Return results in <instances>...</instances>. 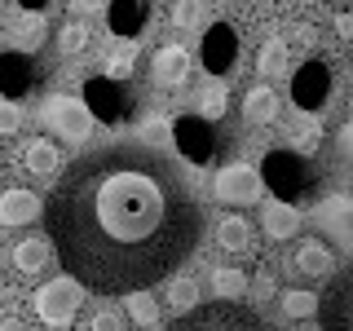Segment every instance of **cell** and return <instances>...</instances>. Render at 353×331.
<instances>
[{"instance_id":"obj_1","label":"cell","mask_w":353,"mask_h":331,"mask_svg":"<svg viewBox=\"0 0 353 331\" xmlns=\"http://www.w3.org/2000/svg\"><path fill=\"white\" fill-rule=\"evenodd\" d=\"M49 243L84 292L154 287L199 248V203L150 146H106L75 159L44 203Z\"/></svg>"},{"instance_id":"obj_2","label":"cell","mask_w":353,"mask_h":331,"mask_svg":"<svg viewBox=\"0 0 353 331\" xmlns=\"http://www.w3.org/2000/svg\"><path fill=\"white\" fill-rule=\"evenodd\" d=\"M172 331H270L265 318L248 305H234V301H212V305H194L176 318Z\"/></svg>"},{"instance_id":"obj_3","label":"cell","mask_w":353,"mask_h":331,"mask_svg":"<svg viewBox=\"0 0 353 331\" xmlns=\"http://www.w3.org/2000/svg\"><path fill=\"white\" fill-rule=\"evenodd\" d=\"M261 185L274 199L296 203V199H305L309 190H314V172H309V163L296 150H270L265 163H261Z\"/></svg>"},{"instance_id":"obj_4","label":"cell","mask_w":353,"mask_h":331,"mask_svg":"<svg viewBox=\"0 0 353 331\" xmlns=\"http://www.w3.org/2000/svg\"><path fill=\"white\" fill-rule=\"evenodd\" d=\"M84 305V287L71 279V274H62V279H49L36 292V318L49 327H66L75 314H80Z\"/></svg>"},{"instance_id":"obj_5","label":"cell","mask_w":353,"mask_h":331,"mask_svg":"<svg viewBox=\"0 0 353 331\" xmlns=\"http://www.w3.org/2000/svg\"><path fill=\"white\" fill-rule=\"evenodd\" d=\"M168 137H172L176 154L190 159V163H212V154L221 146V132H216V124L208 115H181L168 128Z\"/></svg>"},{"instance_id":"obj_6","label":"cell","mask_w":353,"mask_h":331,"mask_svg":"<svg viewBox=\"0 0 353 331\" xmlns=\"http://www.w3.org/2000/svg\"><path fill=\"white\" fill-rule=\"evenodd\" d=\"M84 106L93 119H102V124H124L128 119V93L119 88V80H110V75H93V80H84Z\"/></svg>"},{"instance_id":"obj_7","label":"cell","mask_w":353,"mask_h":331,"mask_svg":"<svg viewBox=\"0 0 353 331\" xmlns=\"http://www.w3.org/2000/svg\"><path fill=\"white\" fill-rule=\"evenodd\" d=\"M199 62H203L208 75H230L239 62V31L230 22H212L199 40Z\"/></svg>"},{"instance_id":"obj_8","label":"cell","mask_w":353,"mask_h":331,"mask_svg":"<svg viewBox=\"0 0 353 331\" xmlns=\"http://www.w3.org/2000/svg\"><path fill=\"white\" fill-rule=\"evenodd\" d=\"M40 119L49 124L53 132H58L62 141H84L88 137V128H93V115H88V106L84 102H75V97H49L40 110Z\"/></svg>"},{"instance_id":"obj_9","label":"cell","mask_w":353,"mask_h":331,"mask_svg":"<svg viewBox=\"0 0 353 331\" xmlns=\"http://www.w3.org/2000/svg\"><path fill=\"white\" fill-rule=\"evenodd\" d=\"M261 190H265V185H261V172L248 168V163H225V168L216 172V181H212V194L221 199V203H230V208L256 203Z\"/></svg>"},{"instance_id":"obj_10","label":"cell","mask_w":353,"mask_h":331,"mask_svg":"<svg viewBox=\"0 0 353 331\" xmlns=\"http://www.w3.org/2000/svg\"><path fill=\"white\" fill-rule=\"evenodd\" d=\"M331 97V66L327 62H305L292 75V106L296 110H323Z\"/></svg>"},{"instance_id":"obj_11","label":"cell","mask_w":353,"mask_h":331,"mask_svg":"<svg viewBox=\"0 0 353 331\" xmlns=\"http://www.w3.org/2000/svg\"><path fill=\"white\" fill-rule=\"evenodd\" d=\"M40 80V62L31 53H0V97H27Z\"/></svg>"},{"instance_id":"obj_12","label":"cell","mask_w":353,"mask_h":331,"mask_svg":"<svg viewBox=\"0 0 353 331\" xmlns=\"http://www.w3.org/2000/svg\"><path fill=\"white\" fill-rule=\"evenodd\" d=\"M150 80L159 88H181L185 80H190V53H185L181 44H163V49H154Z\"/></svg>"},{"instance_id":"obj_13","label":"cell","mask_w":353,"mask_h":331,"mask_svg":"<svg viewBox=\"0 0 353 331\" xmlns=\"http://www.w3.org/2000/svg\"><path fill=\"white\" fill-rule=\"evenodd\" d=\"M150 0H106V22L119 40H132L141 36V27L150 22Z\"/></svg>"},{"instance_id":"obj_14","label":"cell","mask_w":353,"mask_h":331,"mask_svg":"<svg viewBox=\"0 0 353 331\" xmlns=\"http://www.w3.org/2000/svg\"><path fill=\"white\" fill-rule=\"evenodd\" d=\"M44 212L40 194L27 190V185H9L5 194H0V225H31Z\"/></svg>"},{"instance_id":"obj_15","label":"cell","mask_w":353,"mask_h":331,"mask_svg":"<svg viewBox=\"0 0 353 331\" xmlns=\"http://www.w3.org/2000/svg\"><path fill=\"white\" fill-rule=\"evenodd\" d=\"M279 115H283V102H279V93H274L270 84H256V88L243 93V119H248V124L270 128Z\"/></svg>"},{"instance_id":"obj_16","label":"cell","mask_w":353,"mask_h":331,"mask_svg":"<svg viewBox=\"0 0 353 331\" xmlns=\"http://www.w3.org/2000/svg\"><path fill=\"white\" fill-rule=\"evenodd\" d=\"M261 225H265V234H270L274 243L296 239L301 234V212H296V203H287V199H270L265 212H261Z\"/></svg>"},{"instance_id":"obj_17","label":"cell","mask_w":353,"mask_h":331,"mask_svg":"<svg viewBox=\"0 0 353 331\" xmlns=\"http://www.w3.org/2000/svg\"><path fill=\"white\" fill-rule=\"evenodd\" d=\"M49 261H53V243L44 239V234H31V239L14 243V270L27 274V279L44 274V270H49Z\"/></svg>"},{"instance_id":"obj_18","label":"cell","mask_w":353,"mask_h":331,"mask_svg":"<svg viewBox=\"0 0 353 331\" xmlns=\"http://www.w3.org/2000/svg\"><path fill=\"white\" fill-rule=\"evenodd\" d=\"M296 270H301L305 279H327V274L336 270V257H331V248L323 239H305L301 248H296Z\"/></svg>"},{"instance_id":"obj_19","label":"cell","mask_w":353,"mask_h":331,"mask_svg":"<svg viewBox=\"0 0 353 331\" xmlns=\"http://www.w3.org/2000/svg\"><path fill=\"white\" fill-rule=\"evenodd\" d=\"M27 154V168L36 172V177H58L62 172V150H58V141H49V137H31L27 146H22Z\"/></svg>"},{"instance_id":"obj_20","label":"cell","mask_w":353,"mask_h":331,"mask_svg":"<svg viewBox=\"0 0 353 331\" xmlns=\"http://www.w3.org/2000/svg\"><path fill=\"white\" fill-rule=\"evenodd\" d=\"M216 243H221L225 252H252V243H256V230H252L248 217L230 212V217H221V225H216Z\"/></svg>"},{"instance_id":"obj_21","label":"cell","mask_w":353,"mask_h":331,"mask_svg":"<svg viewBox=\"0 0 353 331\" xmlns=\"http://www.w3.org/2000/svg\"><path fill=\"white\" fill-rule=\"evenodd\" d=\"M349 292H353V274H340L327 292V327L323 331H349Z\"/></svg>"},{"instance_id":"obj_22","label":"cell","mask_w":353,"mask_h":331,"mask_svg":"<svg viewBox=\"0 0 353 331\" xmlns=\"http://www.w3.org/2000/svg\"><path fill=\"white\" fill-rule=\"evenodd\" d=\"M256 71H261V80H283V71H287V44L283 40H270L261 49Z\"/></svg>"},{"instance_id":"obj_23","label":"cell","mask_w":353,"mask_h":331,"mask_svg":"<svg viewBox=\"0 0 353 331\" xmlns=\"http://www.w3.org/2000/svg\"><path fill=\"white\" fill-rule=\"evenodd\" d=\"M279 309L287 318H309V314H318V296L305 292V287H287V292L279 296Z\"/></svg>"},{"instance_id":"obj_24","label":"cell","mask_w":353,"mask_h":331,"mask_svg":"<svg viewBox=\"0 0 353 331\" xmlns=\"http://www.w3.org/2000/svg\"><path fill=\"white\" fill-rule=\"evenodd\" d=\"M88 40H93V27H88V22H66V27L58 31V49L66 53V58H71V53H84L88 49Z\"/></svg>"},{"instance_id":"obj_25","label":"cell","mask_w":353,"mask_h":331,"mask_svg":"<svg viewBox=\"0 0 353 331\" xmlns=\"http://www.w3.org/2000/svg\"><path fill=\"white\" fill-rule=\"evenodd\" d=\"M124 301H128V314L137 318L141 327H150L154 318H159V305H154V296H150V287H137V292H124Z\"/></svg>"},{"instance_id":"obj_26","label":"cell","mask_w":353,"mask_h":331,"mask_svg":"<svg viewBox=\"0 0 353 331\" xmlns=\"http://www.w3.org/2000/svg\"><path fill=\"white\" fill-rule=\"evenodd\" d=\"M212 292L221 301H234V296L248 292V274L243 270H212Z\"/></svg>"},{"instance_id":"obj_27","label":"cell","mask_w":353,"mask_h":331,"mask_svg":"<svg viewBox=\"0 0 353 331\" xmlns=\"http://www.w3.org/2000/svg\"><path fill=\"white\" fill-rule=\"evenodd\" d=\"M172 27L176 31H199L203 27V0H176L172 5Z\"/></svg>"},{"instance_id":"obj_28","label":"cell","mask_w":353,"mask_h":331,"mask_svg":"<svg viewBox=\"0 0 353 331\" xmlns=\"http://www.w3.org/2000/svg\"><path fill=\"white\" fill-rule=\"evenodd\" d=\"M14 40H18V44H40V40H44V18H40V9H27V14L14 22Z\"/></svg>"},{"instance_id":"obj_29","label":"cell","mask_w":353,"mask_h":331,"mask_svg":"<svg viewBox=\"0 0 353 331\" xmlns=\"http://www.w3.org/2000/svg\"><path fill=\"white\" fill-rule=\"evenodd\" d=\"M168 305H172V314L194 309V305H199V287H194L190 279H172V283H168Z\"/></svg>"},{"instance_id":"obj_30","label":"cell","mask_w":353,"mask_h":331,"mask_svg":"<svg viewBox=\"0 0 353 331\" xmlns=\"http://www.w3.org/2000/svg\"><path fill=\"white\" fill-rule=\"evenodd\" d=\"M225 84H212V88H203V97H199V115H212V124L221 115H225Z\"/></svg>"},{"instance_id":"obj_31","label":"cell","mask_w":353,"mask_h":331,"mask_svg":"<svg viewBox=\"0 0 353 331\" xmlns=\"http://www.w3.org/2000/svg\"><path fill=\"white\" fill-rule=\"evenodd\" d=\"M22 128V110L14 106V97H0V137H14Z\"/></svg>"},{"instance_id":"obj_32","label":"cell","mask_w":353,"mask_h":331,"mask_svg":"<svg viewBox=\"0 0 353 331\" xmlns=\"http://www.w3.org/2000/svg\"><path fill=\"white\" fill-rule=\"evenodd\" d=\"M252 296H256V301H274V279L270 274H261V279L252 283Z\"/></svg>"},{"instance_id":"obj_33","label":"cell","mask_w":353,"mask_h":331,"mask_svg":"<svg viewBox=\"0 0 353 331\" xmlns=\"http://www.w3.org/2000/svg\"><path fill=\"white\" fill-rule=\"evenodd\" d=\"M141 137H146V141H159V137H168V128H163V124H146Z\"/></svg>"},{"instance_id":"obj_34","label":"cell","mask_w":353,"mask_h":331,"mask_svg":"<svg viewBox=\"0 0 353 331\" xmlns=\"http://www.w3.org/2000/svg\"><path fill=\"white\" fill-rule=\"evenodd\" d=\"M75 9H84V14H93V9H106V0H71Z\"/></svg>"},{"instance_id":"obj_35","label":"cell","mask_w":353,"mask_h":331,"mask_svg":"<svg viewBox=\"0 0 353 331\" xmlns=\"http://www.w3.org/2000/svg\"><path fill=\"white\" fill-rule=\"evenodd\" d=\"M336 31H340V40H349V31H353V22H349V14H340V18H336Z\"/></svg>"},{"instance_id":"obj_36","label":"cell","mask_w":353,"mask_h":331,"mask_svg":"<svg viewBox=\"0 0 353 331\" xmlns=\"http://www.w3.org/2000/svg\"><path fill=\"white\" fill-rule=\"evenodd\" d=\"M18 5H22V9H44L49 0H18Z\"/></svg>"},{"instance_id":"obj_37","label":"cell","mask_w":353,"mask_h":331,"mask_svg":"<svg viewBox=\"0 0 353 331\" xmlns=\"http://www.w3.org/2000/svg\"><path fill=\"white\" fill-rule=\"evenodd\" d=\"M301 331H323V327H301Z\"/></svg>"},{"instance_id":"obj_38","label":"cell","mask_w":353,"mask_h":331,"mask_svg":"<svg viewBox=\"0 0 353 331\" xmlns=\"http://www.w3.org/2000/svg\"><path fill=\"white\" fill-rule=\"evenodd\" d=\"M0 9H5V0H0Z\"/></svg>"}]
</instances>
